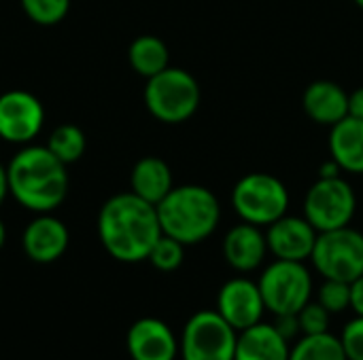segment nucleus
I'll return each instance as SVG.
<instances>
[{"label":"nucleus","instance_id":"nucleus-3","mask_svg":"<svg viewBox=\"0 0 363 360\" xmlns=\"http://www.w3.org/2000/svg\"><path fill=\"white\" fill-rule=\"evenodd\" d=\"M162 233L179 240L185 246L208 240L221 221L217 195L202 185H181L155 206Z\"/></svg>","mask_w":363,"mask_h":360},{"label":"nucleus","instance_id":"nucleus-29","mask_svg":"<svg viewBox=\"0 0 363 360\" xmlns=\"http://www.w3.org/2000/svg\"><path fill=\"white\" fill-rule=\"evenodd\" d=\"M351 310L355 316H363V276L351 282Z\"/></svg>","mask_w":363,"mask_h":360},{"label":"nucleus","instance_id":"nucleus-31","mask_svg":"<svg viewBox=\"0 0 363 360\" xmlns=\"http://www.w3.org/2000/svg\"><path fill=\"white\" fill-rule=\"evenodd\" d=\"M6 193H9V174H6V168L0 163V204L4 202Z\"/></svg>","mask_w":363,"mask_h":360},{"label":"nucleus","instance_id":"nucleus-6","mask_svg":"<svg viewBox=\"0 0 363 360\" xmlns=\"http://www.w3.org/2000/svg\"><path fill=\"white\" fill-rule=\"evenodd\" d=\"M257 284L272 316L298 314L313 299V276L300 261L277 259L262 272Z\"/></svg>","mask_w":363,"mask_h":360},{"label":"nucleus","instance_id":"nucleus-32","mask_svg":"<svg viewBox=\"0 0 363 360\" xmlns=\"http://www.w3.org/2000/svg\"><path fill=\"white\" fill-rule=\"evenodd\" d=\"M4 240H6V229H4V223L0 221V248L4 246Z\"/></svg>","mask_w":363,"mask_h":360},{"label":"nucleus","instance_id":"nucleus-12","mask_svg":"<svg viewBox=\"0 0 363 360\" xmlns=\"http://www.w3.org/2000/svg\"><path fill=\"white\" fill-rule=\"evenodd\" d=\"M319 231L304 216H281L266 227L268 252L283 261L306 263L317 244Z\"/></svg>","mask_w":363,"mask_h":360},{"label":"nucleus","instance_id":"nucleus-19","mask_svg":"<svg viewBox=\"0 0 363 360\" xmlns=\"http://www.w3.org/2000/svg\"><path fill=\"white\" fill-rule=\"evenodd\" d=\"M132 193L145 202L157 206L172 191V172L168 163L160 157H143L132 168L130 176Z\"/></svg>","mask_w":363,"mask_h":360},{"label":"nucleus","instance_id":"nucleus-27","mask_svg":"<svg viewBox=\"0 0 363 360\" xmlns=\"http://www.w3.org/2000/svg\"><path fill=\"white\" fill-rule=\"evenodd\" d=\"M349 360H363V316H355L349 320L338 335Z\"/></svg>","mask_w":363,"mask_h":360},{"label":"nucleus","instance_id":"nucleus-17","mask_svg":"<svg viewBox=\"0 0 363 360\" xmlns=\"http://www.w3.org/2000/svg\"><path fill=\"white\" fill-rule=\"evenodd\" d=\"M291 346L272 323H257L238 333L234 360H289Z\"/></svg>","mask_w":363,"mask_h":360},{"label":"nucleus","instance_id":"nucleus-23","mask_svg":"<svg viewBox=\"0 0 363 360\" xmlns=\"http://www.w3.org/2000/svg\"><path fill=\"white\" fill-rule=\"evenodd\" d=\"M147 261H151V265L160 272H177L183 261H185V244H181L179 240L162 233L160 240L153 244Z\"/></svg>","mask_w":363,"mask_h":360},{"label":"nucleus","instance_id":"nucleus-30","mask_svg":"<svg viewBox=\"0 0 363 360\" xmlns=\"http://www.w3.org/2000/svg\"><path fill=\"white\" fill-rule=\"evenodd\" d=\"M349 117L363 121V87L349 93Z\"/></svg>","mask_w":363,"mask_h":360},{"label":"nucleus","instance_id":"nucleus-15","mask_svg":"<svg viewBox=\"0 0 363 360\" xmlns=\"http://www.w3.org/2000/svg\"><path fill=\"white\" fill-rule=\"evenodd\" d=\"M68 240H70V236H68L66 225L60 219L49 216V212H47V214H40L38 219H34L26 227L21 244H23V252L32 261L53 263L66 252Z\"/></svg>","mask_w":363,"mask_h":360},{"label":"nucleus","instance_id":"nucleus-7","mask_svg":"<svg viewBox=\"0 0 363 360\" xmlns=\"http://www.w3.org/2000/svg\"><path fill=\"white\" fill-rule=\"evenodd\" d=\"M238 331L217 312H196L183 327L179 352L183 360H234Z\"/></svg>","mask_w":363,"mask_h":360},{"label":"nucleus","instance_id":"nucleus-26","mask_svg":"<svg viewBox=\"0 0 363 360\" xmlns=\"http://www.w3.org/2000/svg\"><path fill=\"white\" fill-rule=\"evenodd\" d=\"M330 312L319 303V301H308L300 312H298V320H300V333L302 335H321L330 331Z\"/></svg>","mask_w":363,"mask_h":360},{"label":"nucleus","instance_id":"nucleus-9","mask_svg":"<svg viewBox=\"0 0 363 360\" xmlns=\"http://www.w3.org/2000/svg\"><path fill=\"white\" fill-rule=\"evenodd\" d=\"M357 210V195L342 176H319L304 197V219L321 233L349 227Z\"/></svg>","mask_w":363,"mask_h":360},{"label":"nucleus","instance_id":"nucleus-21","mask_svg":"<svg viewBox=\"0 0 363 360\" xmlns=\"http://www.w3.org/2000/svg\"><path fill=\"white\" fill-rule=\"evenodd\" d=\"M289 360H349L345 354L340 337L328 333L300 335L289 352Z\"/></svg>","mask_w":363,"mask_h":360},{"label":"nucleus","instance_id":"nucleus-1","mask_svg":"<svg viewBox=\"0 0 363 360\" xmlns=\"http://www.w3.org/2000/svg\"><path fill=\"white\" fill-rule=\"evenodd\" d=\"M98 236L113 259L121 263L145 261L162 236L157 208L132 191L119 193L102 206Z\"/></svg>","mask_w":363,"mask_h":360},{"label":"nucleus","instance_id":"nucleus-20","mask_svg":"<svg viewBox=\"0 0 363 360\" xmlns=\"http://www.w3.org/2000/svg\"><path fill=\"white\" fill-rule=\"evenodd\" d=\"M128 59L140 76L151 79L157 72L168 68L170 53H168V47L162 38L151 36V34H143L130 45Z\"/></svg>","mask_w":363,"mask_h":360},{"label":"nucleus","instance_id":"nucleus-14","mask_svg":"<svg viewBox=\"0 0 363 360\" xmlns=\"http://www.w3.org/2000/svg\"><path fill=\"white\" fill-rule=\"evenodd\" d=\"M266 255H268L266 231H262V227L257 225L242 221L234 225L223 238V259L232 269L240 274H249L262 267Z\"/></svg>","mask_w":363,"mask_h":360},{"label":"nucleus","instance_id":"nucleus-13","mask_svg":"<svg viewBox=\"0 0 363 360\" xmlns=\"http://www.w3.org/2000/svg\"><path fill=\"white\" fill-rule=\"evenodd\" d=\"M125 348L132 360H174L179 354V342L172 329L160 318L136 320L125 337Z\"/></svg>","mask_w":363,"mask_h":360},{"label":"nucleus","instance_id":"nucleus-2","mask_svg":"<svg viewBox=\"0 0 363 360\" xmlns=\"http://www.w3.org/2000/svg\"><path fill=\"white\" fill-rule=\"evenodd\" d=\"M9 193L28 210L47 214L55 210L68 193V172L47 146L21 149L6 168Z\"/></svg>","mask_w":363,"mask_h":360},{"label":"nucleus","instance_id":"nucleus-8","mask_svg":"<svg viewBox=\"0 0 363 360\" xmlns=\"http://www.w3.org/2000/svg\"><path fill=\"white\" fill-rule=\"evenodd\" d=\"M323 280L353 282L363 276V233L349 227L321 231L311 255Z\"/></svg>","mask_w":363,"mask_h":360},{"label":"nucleus","instance_id":"nucleus-4","mask_svg":"<svg viewBox=\"0 0 363 360\" xmlns=\"http://www.w3.org/2000/svg\"><path fill=\"white\" fill-rule=\"evenodd\" d=\"M200 85L183 68L168 66L155 76L147 79L145 104L147 110L162 123L177 125L189 121L200 106Z\"/></svg>","mask_w":363,"mask_h":360},{"label":"nucleus","instance_id":"nucleus-11","mask_svg":"<svg viewBox=\"0 0 363 360\" xmlns=\"http://www.w3.org/2000/svg\"><path fill=\"white\" fill-rule=\"evenodd\" d=\"M217 312L240 333L257 323L266 314V303L259 291V284L249 278L228 280L217 295Z\"/></svg>","mask_w":363,"mask_h":360},{"label":"nucleus","instance_id":"nucleus-16","mask_svg":"<svg viewBox=\"0 0 363 360\" xmlns=\"http://www.w3.org/2000/svg\"><path fill=\"white\" fill-rule=\"evenodd\" d=\"M302 106L308 119L332 127L349 117V93L334 81H315L304 89Z\"/></svg>","mask_w":363,"mask_h":360},{"label":"nucleus","instance_id":"nucleus-18","mask_svg":"<svg viewBox=\"0 0 363 360\" xmlns=\"http://www.w3.org/2000/svg\"><path fill=\"white\" fill-rule=\"evenodd\" d=\"M330 155L342 172L363 174V121L345 117L330 127Z\"/></svg>","mask_w":363,"mask_h":360},{"label":"nucleus","instance_id":"nucleus-25","mask_svg":"<svg viewBox=\"0 0 363 360\" xmlns=\"http://www.w3.org/2000/svg\"><path fill=\"white\" fill-rule=\"evenodd\" d=\"M317 301L330 312V314H340L351 308V282L342 280H325L319 286Z\"/></svg>","mask_w":363,"mask_h":360},{"label":"nucleus","instance_id":"nucleus-28","mask_svg":"<svg viewBox=\"0 0 363 360\" xmlns=\"http://www.w3.org/2000/svg\"><path fill=\"white\" fill-rule=\"evenodd\" d=\"M274 329L287 339L291 342L294 337L302 335L300 333V320H298V314H281V316H274Z\"/></svg>","mask_w":363,"mask_h":360},{"label":"nucleus","instance_id":"nucleus-22","mask_svg":"<svg viewBox=\"0 0 363 360\" xmlns=\"http://www.w3.org/2000/svg\"><path fill=\"white\" fill-rule=\"evenodd\" d=\"M47 149L62 161V163H74L85 153V134L77 125H60L51 132Z\"/></svg>","mask_w":363,"mask_h":360},{"label":"nucleus","instance_id":"nucleus-10","mask_svg":"<svg viewBox=\"0 0 363 360\" xmlns=\"http://www.w3.org/2000/svg\"><path fill=\"white\" fill-rule=\"evenodd\" d=\"M45 121L43 104L36 95L23 89H13L0 95V138L15 144H26L38 136Z\"/></svg>","mask_w":363,"mask_h":360},{"label":"nucleus","instance_id":"nucleus-24","mask_svg":"<svg viewBox=\"0 0 363 360\" xmlns=\"http://www.w3.org/2000/svg\"><path fill=\"white\" fill-rule=\"evenodd\" d=\"M21 6L32 21L40 25H53L66 17L70 0H21Z\"/></svg>","mask_w":363,"mask_h":360},{"label":"nucleus","instance_id":"nucleus-5","mask_svg":"<svg viewBox=\"0 0 363 360\" xmlns=\"http://www.w3.org/2000/svg\"><path fill=\"white\" fill-rule=\"evenodd\" d=\"M232 206L240 221L264 229L287 214L289 191L274 174L251 172L234 185Z\"/></svg>","mask_w":363,"mask_h":360},{"label":"nucleus","instance_id":"nucleus-33","mask_svg":"<svg viewBox=\"0 0 363 360\" xmlns=\"http://www.w3.org/2000/svg\"><path fill=\"white\" fill-rule=\"evenodd\" d=\"M353 2H355V4H357L359 8H363V0H353Z\"/></svg>","mask_w":363,"mask_h":360}]
</instances>
